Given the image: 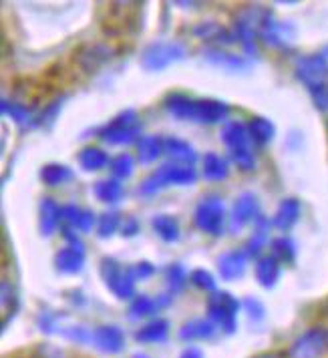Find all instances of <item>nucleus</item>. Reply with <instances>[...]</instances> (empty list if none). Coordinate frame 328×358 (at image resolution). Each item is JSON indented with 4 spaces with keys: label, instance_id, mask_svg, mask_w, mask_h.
Returning <instances> with one entry per match:
<instances>
[{
    "label": "nucleus",
    "instance_id": "9",
    "mask_svg": "<svg viewBox=\"0 0 328 358\" xmlns=\"http://www.w3.org/2000/svg\"><path fill=\"white\" fill-rule=\"evenodd\" d=\"M260 10L262 6L254 4V6H246L244 10H240V15L234 20V34L236 41L242 45L244 55L248 59L258 57V18H260Z\"/></svg>",
    "mask_w": 328,
    "mask_h": 358
},
{
    "label": "nucleus",
    "instance_id": "33",
    "mask_svg": "<svg viewBox=\"0 0 328 358\" xmlns=\"http://www.w3.org/2000/svg\"><path fill=\"white\" fill-rule=\"evenodd\" d=\"M218 332V326L213 324L208 318H194L190 322L180 328V338L183 342H196V341H212Z\"/></svg>",
    "mask_w": 328,
    "mask_h": 358
},
{
    "label": "nucleus",
    "instance_id": "11",
    "mask_svg": "<svg viewBox=\"0 0 328 358\" xmlns=\"http://www.w3.org/2000/svg\"><path fill=\"white\" fill-rule=\"evenodd\" d=\"M262 212H260L258 196L254 192H244L231 203L230 215H228V229L231 234H240L248 224H254Z\"/></svg>",
    "mask_w": 328,
    "mask_h": 358
},
{
    "label": "nucleus",
    "instance_id": "38",
    "mask_svg": "<svg viewBox=\"0 0 328 358\" xmlns=\"http://www.w3.org/2000/svg\"><path fill=\"white\" fill-rule=\"evenodd\" d=\"M41 181L47 185V187H59V185H65L66 181L75 178L73 169L65 165V163H45L41 167Z\"/></svg>",
    "mask_w": 328,
    "mask_h": 358
},
{
    "label": "nucleus",
    "instance_id": "49",
    "mask_svg": "<svg viewBox=\"0 0 328 358\" xmlns=\"http://www.w3.org/2000/svg\"><path fill=\"white\" fill-rule=\"evenodd\" d=\"M180 358H204V350L197 346H187L180 355Z\"/></svg>",
    "mask_w": 328,
    "mask_h": 358
},
{
    "label": "nucleus",
    "instance_id": "12",
    "mask_svg": "<svg viewBox=\"0 0 328 358\" xmlns=\"http://www.w3.org/2000/svg\"><path fill=\"white\" fill-rule=\"evenodd\" d=\"M115 57V49L107 43H87L75 50V65L81 69L83 73L93 75L99 73L107 63H111V59Z\"/></svg>",
    "mask_w": 328,
    "mask_h": 358
},
{
    "label": "nucleus",
    "instance_id": "3",
    "mask_svg": "<svg viewBox=\"0 0 328 358\" xmlns=\"http://www.w3.org/2000/svg\"><path fill=\"white\" fill-rule=\"evenodd\" d=\"M141 131H143V125H141L137 111L123 109L109 123L99 127L97 137L109 145H131V143L137 145V141L143 137Z\"/></svg>",
    "mask_w": 328,
    "mask_h": 358
},
{
    "label": "nucleus",
    "instance_id": "44",
    "mask_svg": "<svg viewBox=\"0 0 328 358\" xmlns=\"http://www.w3.org/2000/svg\"><path fill=\"white\" fill-rule=\"evenodd\" d=\"M190 284L196 286L197 290H201V292H218V282H215V278H213L212 272L206 270V268H196V270L190 274Z\"/></svg>",
    "mask_w": 328,
    "mask_h": 358
},
{
    "label": "nucleus",
    "instance_id": "48",
    "mask_svg": "<svg viewBox=\"0 0 328 358\" xmlns=\"http://www.w3.org/2000/svg\"><path fill=\"white\" fill-rule=\"evenodd\" d=\"M38 355L41 358H65V352L57 346H50V344H43L38 348Z\"/></svg>",
    "mask_w": 328,
    "mask_h": 358
},
{
    "label": "nucleus",
    "instance_id": "18",
    "mask_svg": "<svg viewBox=\"0 0 328 358\" xmlns=\"http://www.w3.org/2000/svg\"><path fill=\"white\" fill-rule=\"evenodd\" d=\"M194 36L199 38V41H206V43H213L215 47H230L234 43H238L236 41V34L230 29H226V27H222L220 22H215V20H204V22H197L196 27H194Z\"/></svg>",
    "mask_w": 328,
    "mask_h": 358
},
{
    "label": "nucleus",
    "instance_id": "35",
    "mask_svg": "<svg viewBox=\"0 0 328 358\" xmlns=\"http://www.w3.org/2000/svg\"><path fill=\"white\" fill-rule=\"evenodd\" d=\"M77 162L81 165L83 171L95 173V171H101V169L109 167V165H111V157H109V153H107L105 149H101V147L87 145L79 151Z\"/></svg>",
    "mask_w": 328,
    "mask_h": 358
},
{
    "label": "nucleus",
    "instance_id": "26",
    "mask_svg": "<svg viewBox=\"0 0 328 358\" xmlns=\"http://www.w3.org/2000/svg\"><path fill=\"white\" fill-rule=\"evenodd\" d=\"M254 276L264 290H272V288H276L280 276H282V264L272 254L260 256L254 266Z\"/></svg>",
    "mask_w": 328,
    "mask_h": 358
},
{
    "label": "nucleus",
    "instance_id": "14",
    "mask_svg": "<svg viewBox=\"0 0 328 358\" xmlns=\"http://www.w3.org/2000/svg\"><path fill=\"white\" fill-rule=\"evenodd\" d=\"M230 105L222 99H197L196 101V117L194 121L201 125H220L228 123L230 119Z\"/></svg>",
    "mask_w": 328,
    "mask_h": 358
},
{
    "label": "nucleus",
    "instance_id": "47",
    "mask_svg": "<svg viewBox=\"0 0 328 358\" xmlns=\"http://www.w3.org/2000/svg\"><path fill=\"white\" fill-rule=\"evenodd\" d=\"M155 272H157V268L148 260L137 262V264L133 266V274H135V278H137V282H139V280H141V282H145V280H149V278L155 276Z\"/></svg>",
    "mask_w": 328,
    "mask_h": 358
},
{
    "label": "nucleus",
    "instance_id": "8",
    "mask_svg": "<svg viewBox=\"0 0 328 358\" xmlns=\"http://www.w3.org/2000/svg\"><path fill=\"white\" fill-rule=\"evenodd\" d=\"M296 29L288 20H278L270 8L260 10L258 18V38L272 49H290L294 43Z\"/></svg>",
    "mask_w": 328,
    "mask_h": 358
},
{
    "label": "nucleus",
    "instance_id": "46",
    "mask_svg": "<svg viewBox=\"0 0 328 358\" xmlns=\"http://www.w3.org/2000/svg\"><path fill=\"white\" fill-rule=\"evenodd\" d=\"M139 231H141V222H139L135 215H125V217H123V224H121V231H119V234H121L123 238H127V240H129V238H135Z\"/></svg>",
    "mask_w": 328,
    "mask_h": 358
},
{
    "label": "nucleus",
    "instance_id": "19",
    "mask_svg": "<svg viewBox=\"0 0 328 358\" xmlns=\"http://www.w3.org/2000/svg\"><path fill=\"white\" fill-rule=\"evenodd\" d=\"M248 254L244 250H230L218 258V274L226 282H236L246 274Z\"/></svg>",
    "mask_w": 328,
    "mask_h": 358
},
{
    "label": "nucleus",
    "instance_id": "22",
    "mask_svg": "<svg viewBox=\"0 0 328 358\" xmlns=\"http://www.w3.org/2000/svg\"><path fill=\"white\" fill-rule=\"evenodd\" d=\"M97 215L95 212L81 208V206H75V203H66L63 206V222L65 226L73 228L75 231H81V234H89L97 228Z\"/></svg>",
    "mask_w": 328,
    "mask_h": 358
},
{
    "label": "nucleus",
    "instance_id": "20",
    "mask_svg": "<svg viewBox=\"0 0 328 358\" xmlns=\"http://www.w3.org/2000/svg\"><path fill=\"white\" fill-rule=\"evenodd\" d=\"M63 222V206L52 197H43L38 203V229L43 238H50Z\"/></svg>",
    "mask_w": 328,
    "mask_h": 358
},
{
    "label": "nucleus",
    "instance_id": "51",
    "mask_svg": "<svg viewBox=\"0 0 328 358\" xmlns=\"http://www.w3.org/2000/svg\"><path fill=\"white\" fill-rule=\"evenodd\" d=\"M325 312H327V316H328V300H327V306H325Z\"/></svg>",
    "mask_w": 328,
    "mask_h": 358
},
{
    "label": "nucleus",
    "instance_id": "34",
    "mask_svg": "<svg viewBox=\"0 0 328 358\" xmlns=\"http://www.w3.org/2000/svg\"><path fill=\"white\" fill-rule=\"evenodd\" d=\"M169 338V322L165 318H153L135 332L139 344H164Z\"/></svg>",
    "mask_w": 328,
    "mask_h": 358
},
{
    "label": "nucleus",
    "instance_id": "32",
    "mask_svg": "<svg viewBox=\"0 0 328 358\" xmlns=\"http://www.w3.org/2000/svg\"><path fill=\"white\" fill-rule=\"evenodd\" d=\"M165 153V137L153 133V135H143L137 141V162L141 165L155 163Z\"/></svg>",
    "mask_w": 328,
    "mask_h": 358
},
{
    "label": "nucleus",
    "instance_id": "1",
    "mask_svg": "<svg viewBox=\"0 0 328 358\" xmlns=\"http://www.w3.org/2000/svg\"><path fill=\"white\" fill-rule=\"evenodd\" d=\"M294 75L311 93L312 103L318 111H328V55L325 50L300 55L294 63Z\"/></svg>",
    "mask_w": 328,
    "mask_h": 358
},
{
    "label": "nucleus",
    "instance_id": "43",
    "mask_svg": "<svg viewBox=\"0 0 328 358\" xmlns=\"http://www.w3.org/2000/svg\"><path fill=\"white\" fill-rule=\"evenodd\" d=\"M109 169H111L113 178L119 179V181H125V179L131 178L133 171H135V159H133L131 153H127V151L125 153H119V155H115L111 159Z\"/></svg>",
    "mask_w": 328,
    "mask_h": 358
},
{
    "label": "nucleus",
    "instance_id": "41",
    "mask_svg": "<svg viewBox=\"0 0 328 358\" xmlns=\"http://www.w3.org/2000/svg\"><path fill=\"white\" fill-rule=\"evenodd\" d=\"M121 224H123V215L111 210V212H103L97 220V236L101 240H109L113 238L117 231H121Z\"/></svg>",
    "mask_w": 328,
    "mask_h": 358
},
{
    "label": "nucleus",
    "instance_id": "17",
    "mask_svg": "<svg viewBox=\"0 0 328 358\" xmlns=\"http://www.w3.org/2000/svg\"><path fill=\"white\" fill-rule=\"evenodd\" d=\"M204 61L228 73H244L250 69V61L244 55H236L220 47H208L204 50Z\"/></svg>",
    "mask_w": 328,
    "mask_h": 358
},
{
    "label": "nucleus",
    "instance_id": "25",
    "mask_svg": "<svg viewBox=\"0 0 328 358\" xmlns=\"http://www.w3.org/2000/svg\"><path fill=\"white\" fill-rule=\"evenodd\" d=\"M18 306H20V296H18L17 284L10 278H2L0 286V310H2V330L10 324L17 316Z\"/></svg>",
    "mask_w": 328,
    "mask_h": 358
},
{
    "label": "nucleus",
    "instance_id": "45",
    "mask_svg": "<svg viewBox=\"0 0 328 358\" xmlns=\"http://www.w3.org/2000/svg\"><path fill=\"white\" fill-rule=\"evenodd\" d=\"M242 306H244L248 318L252 322H262L264 318H266V308H264V304L256 296H246L244 302H242Z\"/></svg>",
    "mask_w": 328,
    "mask_h": 358
},
{
    "label": "nucleus",
    "instance_id": "50",
    "mask_svg": "<svg viewBox=\"0 0 328 358\" xmlns=\"http://www.w3.org/2000/svg\"><path fill=\"white\" fill-rule=\"evenodd\" d=\"M254 358H282L280 355H274V352H264V355H258V357Z\"/></svg>",
    "mask_w": 328,
    "mask_h": 358
},
{
    "label": "nucleus",
    "instance_id": "37",
    "mask_svg": "<svg viewBox=\"0 0 328 358\" xmlns=\"http://www.w3.org/2000/svg\"><path fill=\"white\" fill-rule=\"evenodd\" d=\"M93 196L97 197L99 201H103V203H117L125 196L123 181H119L115 178L99 179V181L93 183Z\"/></svg>",
    "mask_w": 328,
    "mask_h": 358
},
{
    "label": "nucleus",
    "instance_id": "31",
    "mask_svg": "<svg viewBox=\"0 0 328 358\" xmlns=\"http://www.w3.org/2000/svg\"><path fill=\"white\" fill-rule=\"evenodd\" d=\"M201 176L206 181H224L230 176V163L226 157H222L220 153L215 151H208L204 157H201Z\"/></svg>",
    "mask_w": 328,
    "mask_h": 358
},
{
    "label": "nucleus",
    "instance_id": "4",
    "mask_svg": "<svg viewBox=\"0 0 328 358\" xmlns=\"http://www.w3.org/2000/svg\"><path fill=\"white\" fill-rule=\"evenodd\" d=\"M99 274L103 278V284L107 290L119 300H133L137 278L133 274V266H125L111 256H105L99 264Z\"/></svg>",
    "mask_w": 328,
    "mask_h": 358
},
{
    "label": "nucleus",
    "instance_id": "24",
    "mask_svg": "<svg viewBox=\"0 0 328 358\" xmlns=\"http://www.w3.org/2000/svg\"><path fill=\"white\" fill-rule=\"evenodd\" d=\"M220 137H222V143L228 147L230 153L252 147V139H250V133H248V123L238 121V119H231L228 123H224Z\"/></svg>",
    "mask_w": 328,
    "mask_h": 358
},
{
    "label": "nucleus",
    "instance_id": "40",
    "mask_svg": "<svg viewBox=\"0 0 328 358\" xmlns=\"http://www.w3.org/2000/svg\"><path fill=\"white\" fill-rule=\"evenodd\" d=\"M164 276H165V286H167V292L171 294V296L180 294L181 290L185 288V284L190 282V274H187V270L181 266L180 262H173V264H169V266L165 268Z\"/></svg>",
    "mask_w": 328,
    "mask_h": 358
},
{
    "label": "nucleus",
    "instance_id": "23",
    "mask_svg": "<svg viewBox=\"0 0 328 358\" xmlns=\"http://www.w3.org/2000/svg\"><path fill=\"white\" fill-rule=\"evenodd\" d=\"M302 215V203L298 197H284L276 208V213L272 217V228L280 229V231H288L298 224Z\"/></svg>",
    "mask_w": 328,
    "mask_h": 358
},
{
    "label": "nucleus",
    "instance_id": "36",
    "mask_svg": "<svg viewBox=\"0 0 328 358\" xmlns=\"http://www.w3.org/2000/svg\"><path fill=\"white\" fill-rule=\"evenodd\" d=\"M165 155L181 165H196L197 162L196 149L180 137H165Z\"/></svg>",
    "mask_w": 328,
    "mask_h": 358
},
{
    "label": "nucleus",
    "instance_id": "21",
    "mask_svg": "<svg viewBox=\"0 0 328 358\" xmlns=\"http://www.w3.org/2000/svg\"><path fill=\"white\" fill-rule=\"evenodd\" d=\"M196 97H190L185 93H180V91H171L167 93L164 99V109L165 113L178 121H194L196 117Z\"/></svg>",
    "mask_w": 328,
    "mask_h": 358
},
{
    "label": "nucleus",
    "instance_id": "39",
    "mask_svg": "<svg viewBox=\"0 0 328 358\" xmlns=\"http://www.w3.org/2000/svg\"><path fill=\"white\" fill-rule=\"evenodd\" d=\"M270 252L272 256L280 262V264H294L296 254H298V245L290 238V236H280V238H274L270 242Z\"/></svg>",
    "mask_w": 328,
    "mask_h": 358
},
{
    "label": "nucleus",
    "instance_id": "10",
    "mask_svg": "<svg viewBox=\"0 0 328 358\" xmlns=\"http://www.w3.org/2000/svg\"><path fill=\"white\" fill-rule=\"evenodd\" d=\"M328 355V328L311 326L288 348V358H325Z\"/></svg>",
    "mask_w": 328,
    "mask_h": 358
},
{
    "label": "nucleus",
    "instance_id": "5",
    "mask_svg": "<svg viewBox=\"0 0 328 358\" xmlns=\"http://www.w3.org/2000/svg\"><path fill=\"white\" fill-rule=\"evenodd\" d=\"M226 206L224 199L218 194H208L197 201L196 210H194V226L201 234L208 236H222L226 228Z\"/></svg>",
    "mask_w": 328,
    "mask_h": 358
},
{
    "label": "nucleus",
    "instance_id": "6",
    "mask_svg": "<svg viewBox=\"0 0 328 358\" xmlns=\"http://www.w3.org/2000/svg\"><path fill=\"white\" fill-rule=\"evenodd\" d=\"M242 308V302L226 290H218L208 296V316L218 330L234 334L238 330V314Z\"/></svg>",
    "mask_w": 328,
    "mask_h": 358
},
{
    "label": "nucleus",
    "instance_id": "13",
    "mask_svg": "<svg viewBox=\"0 0 328 358\" xmlns=\"http://www.w3.org/2000/svg\"><path fill=\"white\" fill-rule=\"evenodd\" d=\"M91 346L103 355H119L125 348V332L115 324H101L93 328Z\"/></svg>",
    "mask_w": 328,
    "mask_h": 358
},
{
    "label": "nucleus",
    "instance_id": "29",
    "mask_svg": "<svg viewBox=\"0 0 328 358\" xmlns=\"http://www.w3.org/2000/svg\"><path fill=\"white\" fill-rule=\"evenodd\" d=\"M248 133H250L252 145L266 147L270 145L276 137V125L272 119L256 115V117H250V121H248Z\"/></svg>",
    "mask_w": 328,
    "mask_h": 358
},
{
    "label": "nucleus",
    "instance_id": "30",
    "mask_svg": "<svg viewBox=\"0 0 328 358\" xmlns=\"http://www.w3.org/2000/svg\"><path fill=\"white\" fill-rule=\"evenodd\" d=\"M151 229L155 231V236L165 242V244H176L181 238L180 220L169 215V213H155L151 217Z\"/></svg>",
    "mask_w": 328,
    "mask_h": 358
},
{
    "label": "nucleus",
    "instance_id": "16",
    "mask_svg": "<svg viewBox=\"0 0 328 358\" xmlns=\"http://www.w3.org/2000/svg\"><path fill=\"white\" fill-rule=\"evenodd\" d=\"M176 296H171L169 292L162 294L157 298L148 296V294H137L131 300V306H129V316L133 320H141V318H151L155 316L162 308H167L171 302H173Z\"/></svg>",
    "mask_w": 328,
    "mask_h": 358
},
{
    "label": "nucleus",
    "instance_id": "27",
    "mask_svg": "<svg viewBox=\"0 0 328 358\" xmlns=\"http://www.w3.org/2000/svg\"><path fill=\"white\" fill-rule=\"evenodd\" d=\"M0 111H2L4 117L13 119L20 129H33L34 117H36V111H34L33 107H29V105H24L20 101H15V99L2 97Z\"/></svg>",
    "mask_w": 328,
    "mask_h": 358
},
{
    "label": "nucleus",
    "instance_id": "42",
    "mask_svg": "<svg viewBox=\"0 0 328 358\" xmlns=\"http://www.w3.org/2000/svg\"><path fill=\"white\" fill-rule=\"evenodd\" d=\"M65 99L66 97L52 99L43 111H36L33 129H36V127H41V129H49V127H52V125H55V121H57V119H59V115H61V109H63Z\"/></svg>",
    "mask_w": 328,
    "mask_h": 358
},
{
    "label": "nucleus",
    "instance_id": "15",
    "mask_svg": "<svg viewBox=\"0 0 328 358\" xmlns=\"http://www.w3.org/2000/svg\"><path fill=\"white\" fill-rule=\"evenodd\" d=\"M87 262V254H85V245H71L66 244L55 254V268L59 274L65 276H77L81 274Z\"/></svg>",
    "mask_w": 328,
    "mask_h": 358
},
{
    "label": "nucleus",
    "instance_id": "28",
    "mask_svg": "<svg viewBox=\"0 0 328 358\" xmlns=\"http://www.w3.org/2000/svg\"><path fill=\"white\" fill-rule=\"evenodd\" d=\"M270 228H272V222L260 215L256 222H254V229H252V236L248 238V242L244 244V252L248 254V258H260L262 256V250L270 240Z\"/></svg>",
    "mask_w": 328,
    "mask_h": 358
},
{
    "label": "nucleus",
    "instance_id": "2",
    "mask_svg": "<svg viewBox=\"0 0 328 358\" xmlns=\"http://www.w3.org/2000/svg\"><path fill=\"white\" fill-rule=\"evenodd\" d=\"M197 181V171L194 165H181L176 162L164 163L162 167H157L155 171H151L148 178L143 179L137 187V194L143 197L157 196L159 192H164L171 185L185 187V185H194Z\"/></svg>",
    "mask_w": 328,
    "mask_h": 358
},
{
    "label": "nucleus",
    "instance_id": "7",
    "mask_svg": "<svg viewBox=\"0 0 328 358\" xmlns=\"http://www.w3.org/2000/svg\"><path fill=\"white\" fill-rule=\"evenodd\" d=\"M185 57H187V49L180 41H155L143 49L139 65L148 73H159L169 65L183 61Z\"/></svg>",
    "mask_w": 328,
    "mask_h": 358
}]
</instances>
